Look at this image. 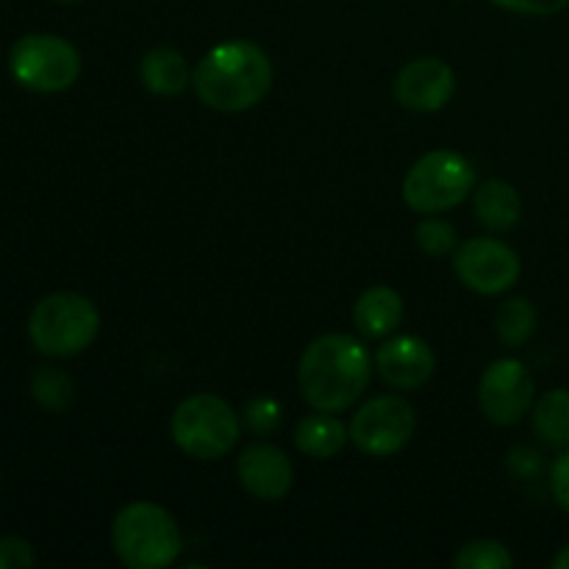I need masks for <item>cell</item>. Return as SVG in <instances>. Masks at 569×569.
Masks as SVG:
<instances>
[{
    "instance_id": "obj_1",
    "label": "cell",
    "mask_w": 569,
    "mask_h": 569,
    "mask_svg": "<svg viewBox=\"0 0 569 569\" xmlns=\"http://www.w3.org/2000/svg\"><path fill=\"white\" fill-rule=\"evenodd\" d=\"M376 372V356L350 333H322L298 361V387L317 411L342 415L367 392Z\"/></svg>"
},
{
    "instance_id": "obj_2",
    "label": "cell",
    "mask_w": 569,
    "mask_h": 569,
    "mask_svg": "<svg viewBox=\"0 0 569 569\" xmlns=\"http://www.w3.org/2000/svg\"><path fill=\"white\" fill-rule=\"evenodd\" d=\"M192 87L206 109L220 114L250 111L270 92L272 61L261 44L250 39H228L198 61Z\"/></svg>"
},
{
    "instance_id": "obj_3",
    "label": "cell",
    "mask_w": 569,
    "mask_h": 569,
    "mask_svg": "<svg viewBox=\"0 0 569 569\" xmlns=\"http://www.w3.org/2000/svg\"><path fill=\"white\" fill-rule=\"evenodd\" d=\"M111 548L128 569H164L181 556L183 533L164 506L133 500L114 515Z\"/></svg>"
},
{
    "instance_id": "obj_4",
    "label": "cell",
    "mask_w": 569,
    "mask_h": 569,
    "mask_svg": "<svg viewBox=\"0 0 569 569\" xmlns=\"http://www.w3.org/2000/svg\"><path fill=\"white\" fill-rule=\"evenodd\" d=\"M100 333V311L78 292H53L33 306L28 337L33 348L50 359L83 353Z\"/></svg>"
},
{
    "instance_id": "obj_5",
    "label": "cell",
    "mask_w": 569,
    "mask_h": 569,
    "mask_svg": "<svg viewBox=\"0 0 569 569\" xmlns=\"http://www.w3.org/2000/svg\"><path fill=\"white\" fill-rule=\"evenodd\" d=\"M172 442L198 461H217L231 453L242 437V417L217 395H189L176 406L170 420Z\"/></svg>"
},
{
    "instance_id": "obj_6",
    "label": "cell",
    "mask_w": 569,
    "mask_h": 569,
    "mask_svg": "<svg viewBox=\"0 0 569 569\" xmlns=\"http://www.w3.org/2000/svg\"><path fill=\"white\" fill-rule=\"evenodd\" d=\"M476 189V167L456 150H431L409 167L403 178V203L417 214H442L465 203Z\"/></svg>"
},
{
    "instance_id": "obj_7",
    "label": "cell",
    "mask_w": 569,
    "mask_h": 569,
    "mask_svg": "<svg viewBox=\"0 0 569 569\" xmlns=\"http://www.w3.org/2000/svg\"><path fill=\"white\" fill-rule=\"evenodd\" d=\"M9 70L20 87L56 94L70 89L81 76V53L56 33H26L9 53Z\"/></svg>"
},
{
    "instance_id": "obj_8",
    "label": "cell",
    "mask_w": 569,
    "mask_h": 569,
    "mask_svg": "<svg viewBox=\"0 0 569 569\" xmlns=\"http://www.w3.org/2000/svg\"><path fill=\"white\" fill-rule=\"evenodd\" d=\"M350 442L372 459H389L411 442L417 411L403 395H378L367 400L350 420Z\"/></svg>"
},
{
    "instance_id": "obj_9",
    "label": "cell",
    "mask_w": 569,
    "mask_h": 569,
    "mask_svg": "<svg viewBox=\"0 0 569 569\" xmlns=\"http://www.w3.org/2000/svg\"><path fill=\"white\" fill-rule=\"evenodd\" d=\"M537 383L520 359H498L478 381V406L495 426H517L537 403Z\"/></svg>"
},
{
    "instance_id": "obj_10",
    "label": "cell",
    "mask_w": 569,
    "mask_h": 569,
    "mask_svg": "<svg viewBox=\"0 0 569 569\" xmlns=\"http://www.w3.org/2000/svg\"><path fill=\"white\" fill-rule=\"evenodd\" d=\"M453 270L478 295H503L520 281V256L495 237H472L453 253Z\"/></svg>"
},
{
    "instance_id": "obj_11",
    "label": "cell",
    "mask_w": 569,
    "mask_h": 569,
    "mask_svg": "<svg viewBox=\"0 0 569 569\" xmlns=\"http://www.w3.org/2000/svg\"><path fill=\"white\" fill-rule=\"evenodd\" d=\"M456 92V72L437 56H420L403 64L395 76L392 94L403 109L417 114H433L450 103Z\"/></svg>"
},
{
    "instance_id": "obj_12",
    "label": "cell",
    "mask_w": 569,
    "mask_h": 569,
    "mask_svg": "<svg viewBox=\"0 0 569 569\" xmlns=\"http://www.w3.org/2000/svg\"><path fill=\"white\" fill-rule=\"evenodd\" d=\"M376 372L387 387L398 392H411V389L426 387L437 372V353L426 339L415 333H400V337L387 339L376 350Z\"/></svg>"
},
{
    "instance_id": "obj_13",
    "label": "cell",
    "mask_w": 569,
    "mask_h": 569,
    "mask_svg": "<svg viewBox=\"0 0 569 569\" xmlns=\"http://www.w3.org/2000/svg\"><path fill=\"white\" fill-rule=\"evenodd\" d=\"M237 476L244 492L264 503L287 498L295 481L289 456L270 442L244 445L242 453L237 456Z\"/></svg>"
},
{
    "instance_id": "obj_14",
    "label": "cell",
    "mask_w": 569,
    "mask_h": 569,
    "mask_svg": "<svg viewBox=\"0 0 569 569\" xmlns=\"http://www.w3.org/2000/svg\"><path fill=\"white\" fill-rule=\"evenodd\" d=\"M403 320V298L398 289L378 283V287L365 289L353 303L356 331L365 339H387L398 331Z\"/></svg>"
},
{
    "instance_id": "obj_15",
    "label": "cell",
    "mask_w": 569,
    "mask_h": 569,
    "mask_svg": "<svg viewBox=\"0 0 569 569\" xmlns=\"http://www.w3.org/2000/svg\"><path fill=\"white\" fill-rule=\"evenodd\" d=\"M292 439L300 453L309 456V459L326 461L342 453L345 445L350 442V428L331 411L315 409V415L300 417Z\"/></svg>"
},
{
    "instance_id": "obj_16",
    "label": "cell",
    "mask_w": 569,
    "mask_h": 569,
    "mask_svg": "<svg viewBox=\"0 0 569 569\" xmlns=\"http://www.w3.org/2000/svg\"><path fill=\"white\" fill-rule=\"evenodd\" d=\"M139 78H142V87L150 94L172 98V94H181L192 83V70H189V61L183 59L181 50L161 44V48H150L142 56Z\"/></svg>"
},
{
    "instance_id": "obj_17",
    "label": "cell",
    "mask_w": 569,
    "mask_h": 569,
    "mask_svg": "<svg viewBox=\"0 0 569 569\" xmlns=\"http://www.w3.org/2000/svg\"><path fill=\"white\" fill-rule=\"evenodd\" d=\"M472 209L489 231H511L522 220L520 192L500 178H489L472 189Z\"/></svg>"
},
{
    "instance_id": "obj_18",
    "label": "cell",
    "mask_w": 569,
    "mask_h": 569,
    "mask_svg": "<svg viewBox=\"0 0 569 569\" xmlns=\"http://www.w3.org/2000/svg\"><path fill=\"white\" fill-rule=\"evenodd\" d=\"M533 431L553 448L569 445V389H550L531 409Z\"/></svg>"
},
{
    "instance_id": "obj_19",
    "label": "cell",
    "mask_w": 569,
    "mask_h": 569,
    "mask_svg": "<svg viewBox=\"0 0 569 569\" xmlns=\"http://www.w3.org/2000/svg\"><path fill=\"white\" fill-rule=\"evenodd\" d=\"M495 331L503 348H522L537 331V309L526 298H506L495 315Z\"/></svg>"
},
{
    "instance_id": "obj_20",
    "label": "cell",
    "mask_w": 569,
    "mask_h": 569,
    "mask_svg": "<svg viewBox=\"0 0 569 569\" xmlns=\"http://www.w3.org/2000/svg\"><path fill=\"white\" fill-rule=\"evenodd\" d=\"M31 395L42 409L61 415V411L70 409L72 398H76V383H72V378L64 370L39 367L31 378Z\"/></svg>"
},
{
    "instance_id": "obj_21",
    "label": "cell",
    "mask_w": 569,
    "mask_h": 569,
    "mask_svg": "<svg viewBox=\"0 0 569 569\" xmlns=\"http://www.w3.org/2000/svg\"><path fill=\"white\" fill-rule=\"evenodd\" d=\"M456 569H511L515 567V556L498 539H476L459 548L453 556Z\"/></svg>"
},
{
    "instance_id": "obj_22",
    "label": "cell",
    "mask_w": 569,
    "mask_h": 569,
    "mask_svg": "<svg viewBox=\"0 0 569 569\" xmlns=\"http://www.w3.org/2000/svg\"><path fill=\"white\" fill-rule=\"evenodd\" d=\"M415 239L417 248L426 256H431V259H442V256L456 253V248H459V233H456V228L437 214H428L426 220L417 222Z\"/></svg>"
},
{
    "instance_id": "obj_23",
    "label": "cell",
    "mask_w": 569,
    "mask_h": 569,
    "mask_svg": "<svg viewBox=\"0 0 569 569\" xmlns=\"http://www.w3.org/2000/svg\"><path fill=\"white\" fill-rule=\"evenodd\" d=\"M242 422L253 433L264 437V433H272L278 426H281V406L272 398H253L248 400L242 411Z\"/></svg>"
},
{
    "instance_id": "obj_24",
    "label": "cell",
    "mask_w": 569,
    "mask_h": 569,
    "mask_svg": "<svg viewBox=\"0 0 569 569\" xmlns=\"http://www.w3.org/2000/svg\"><path fill=\"white\" fill-rule=\"evenodd\" d=\"M500 9L522 17H553L567 9L569 0H492Z\"/></svg>"
},
{
    "instance_id": "obj_25",
    "label": "cell",
    "mask_w": 569,
    "mask_h": 569,
    "mask_svg": "<svg viewBox=\"0 0 569 569\" xmlns=\"http://www.w3.org/2000/svg\"><path fill=\"white\" fill-rule=\"evenodd\" d=\"M33 565H37V556H33V548L26 539H0V569H28Z\"/></svg>"
},
{
    "instance_id": "obj_26",
    "label": "cell",
    "mask_w": 569,
    "mask_h": 569,
    "mask_svg": "<svg viewBox=\"0 0 569 569\" xmlns=\"http://www.w3.org/2000/svg\"><path fill=\"white\" fill-rule=\"evenodd\" d=\"M550 492H553L559 509L569 515V450L561 453L550 467Z\"/></svg>"
},
{
    "instance_id": "obj_27",
    "label": "cell",
    "mask_w": 569,
    "mask_h": 569,
    "mask_svg": "<svg viewBox=\"0 0 569 569\" xmlns=\"http://www.w3.org/2000/svg\"><path fill=\"white\" fill-rule=\"evenodd\" d=\"M550 567H553V569H569V545H565V548H561L559 553L553 556Z\"/></svg>"
},
{
    "instance_id": "obj_28",
    "label": "cell",
    "mask_w": 569,
    "mask_h": 569,
    "mask_svg": "<svg viewBox=\"0 0 569 569\" xmlns=\"http://www.w3.org/2000/svg\"><path fill=\"white\" fill-rule=\"evenodd\" d=\"M56 3H64V6H76V3H81V0H56Z\"/></svg>"
}]
</instances>
